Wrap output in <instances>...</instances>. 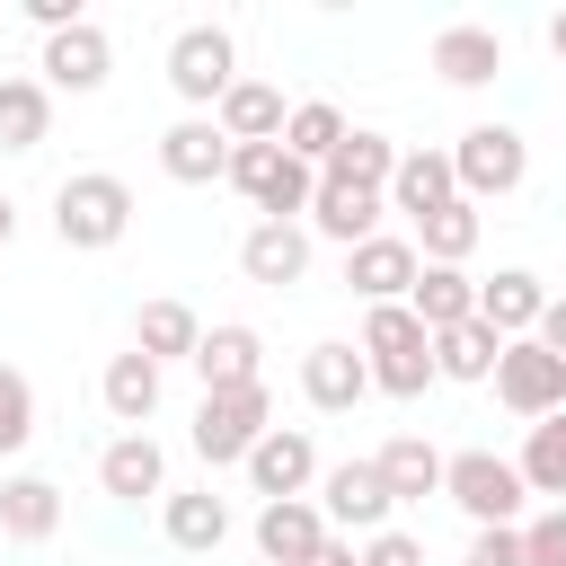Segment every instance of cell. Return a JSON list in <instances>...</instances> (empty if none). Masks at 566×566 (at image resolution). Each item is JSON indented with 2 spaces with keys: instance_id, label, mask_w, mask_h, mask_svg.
I'll return each instance as SVG.
<instances>
[{
  "instance_id": "obj_1",
  "label": "cell",
  "mask_w": 566,
  "mask_h": 566,
  "mask_svg": "<svg viewBox=\"0 0 566 566\" xmlns=\"http://www.w3.org/2000/svg\"><path fill=\"white\" fill-rule=\"evenodd\" d=\"M133 230V186L115 168H71L53 186V239L80 248V256H106L115 239Z\"/></svg>"
},
{
  "instance_id": "obj_2",
  "label": "cell",
  "mask_w": 566,
  "mask_h": 566,
  "mask_svg": "<svg viewBox=\"0 0 566 566\" xmlns=\"http://www.w3.org/2000/svg\"><path fill=\"white\" fill-rule=\"evenodd\" d=\"M354 354H363V371H371V389H380V398H424V389H433V336L416 327V310H407V301L363 310Z\"/></svg>"
},
{
  "instance_id": "obj_3",
  "label": "cell",
  "mask_w": 566,
  "mask_h": 566,
  "mask_svg": "<svg viewBox=\"0 0 566 566\" xmlns=\"http://www.w3.org/2000/svg\"><path fill=\"white\" fill-rule=\"evenodd\" d=\"M265 433H274V389H265V380H248V389H203V398H195V424H186V442H195L203 469H239Z\"/></svg>"
},
{
  "instance_id": "obj_4",
  "label": "cell",
  "mask_w": 566,
  "mask_h": 566,
  "mask_svg": "<svg viewBox=\"0 0 566 566\" xmlns=\"http://www.w3.org/2000/svg\"><path fill=\"white\" fill-rule=\"evenodd\" d=\"M221 186H239L256 203V221H310V195H318V168H301L283 142H230V168Z\"/></svg>"
},
{
  "instance_id": "obj_5",
  "label": "cell",
  "mask_w": 566,
  "mask_h": 566,
  "mask_svg": "<svg viewBox=\"0 0 566 566\" xmlns=\"http://www.w3.org/2000/svg\"><path fill=\"white\" fill-rule=\"evenodd\" d=\"M442 495H451L478 531H513L522 504H531V486H522V469H513L504 451H451V460H442Z\"/></svg>"
},
{
  "instance_id": "obj_6",
  "label": "cell",
  "mask_w": 566,
  "mask_h": 566,
  "mask_svg": "<svg viewBox=\"0 0 566 566\" xmlns=\"http://www.w3.org/2000/svg\"><path fill=\"white\" fill-rule=\"evenodd\" d=\"M230 80H239V35L212 27V18L177 27V44H168V88L186 97V115H212V106L230 97Z\"/></svg>"
},
{
  "instance_id": "obj_7",
  "label": "cell",
  "mask_w": 566,
  "mask_h": 566,
  "mask_svg": "<svg viewBox=\"0 0 566 566\" xmlns=\"http://www.w3.org/2000/svg\"><path fill=\"white\" fill-rule=\"evenodd\" d=\"M451 177H460L469 203H495V195H513V186L531 177V142H522L513 124H469V133L451 142Z\"/></svg>"
},
{
  "instance_id": "obj_8",
  "label": "cell",
  "mask_w": 566,
  "mask_h": 566,
  "mask_svg": "<svg viewBox=\"0 0 566 566\" xmlns=\"http://www.w3.org/2000/svg\"><path fill=\"white\" fill-rule=\"evenodd\" d=\"M495 398H504L522 424L566 416V354H548L539 336H513V345L495 354Z\"/></svg>"
},
{
  "instance_id": "obj_9",
  "label": "cell",
  "mask_w": 566,
  "mask_h": 566,
  "mask_svg": "<svg viewBox=\"0 0 566 566\" xmlns=\"http://www.w3.org/2000/svg\"><path fill=\"white\" fill-rule=\"evenodd\" d=\"M318 513H327V531L371 539V531H389L398 495L380 486V469H371V460H336V469H318Z\"/></svg>"
},
{
  "instance_id": "obj_10",
  "label": "cell",
  "mask_w": 566,
  "mask_h": 566,
  "mask_svg": "<svg viewBox=\"0 0 566 566\" xmlns=\"http://www.w3.org/2000/svg\"><path fill=\"white\" fill-rule=\"evenodd\" d=\"M44 88H62V97H97L106 88V71H115V44H106V27L97 18H80V27H62V35H44Z\"/></svg>"
},
{
  "instance_id": "obj_11",
  "label": "cell",
  "mask_w": 566,
  "mask_h": 566,
  "mask_svg": "<svg viewBox=\"0 0 566 566\" xmlns=\"http://www.w3.org/2000/svg\"><path fill=\"white\" fill-rule=\"evenodd\" d=\"M416 239H389V230H371L363 248H345V292L354 301H371V310H389V301H407L416 292Z\"/></svg>"
},
{
  "instance_id": "obj_12",
  "label": "cell",
  "mask_w": 566,
  "mask_h": 566,
  "mask_svg": "<svg viewBox=\"0 0 566 566\" xmlns=\"http://www.w3.org/2000/svg\"><path fill=\"white\" fill-rule=\"evenodd\" d=\"M239 469H248V495H265V504L310 495V486H318V442H310L301 424H274V433H265V442H256Z\"/></svg>"
},
{
  "instance_id": "obj_13",
  "label": "cell",
  "mask_w": 566,
  "mask_h": 566,
  "mask_svg": "<svg viewBox=\"0 0 566 566\" xmlns=\"http://www.w3.org/2000/svg\"><path fill=\"white\" fill-rule=\"evenodd\" d=\"M301 398H310L318 416H354V407L371 398V371H363V354H354L345 336L310 345V354H301Z\"/></svg>"
},
{
  "instance_id": "obj_14",
  "label": "cell",
  "mask_w": 566,
  "mask_h": 566,
  "mask_svg": "<svg viewBox=\"0 0 566 566\" xmlns=\"http://www.w3.org/2000/svg\"><path fill=\"white\" fill-rule=\"evenodd\" d=\"M318 548H327V513H318V495L256 504V557H265V566H310Z\"/></svg>"
},
{
  "instance_id": "obj_15",
  "label": "cell",
  "mask_w": 566,
  "mask_h": 566,
  "mask_svg": "<svg viewBox=\"0 0 566 566\" xmlns=\"http://www.w3.org/2000/svg\"><path fill=\"white\" fill-rule=\"evenodd\" d=\"M380 212H389V195H371V186H345V177H318V195H310V239H336V248H363L371 230H380Z\"/></svg>"
},
{
  "instance_id": "obj_16",
  "label": "cell",
  "mask_w": 566,
  "mask_h": 566,
  "mask_svg": "<svg viewBox=\"0 0 566 566\" xmlns=\"http://www.w3.org/2000/svg\"><path fill=\"white\" fill-rule=\"evenodd\" d=\"M239 274L265 283V292H292V283L310 274V230H301V221H256V230L239 239Z\"/></svg>"
},
{
  "instance_id": "obj_17",
  "label": "cell",
  "mask_w": 566,
  "mask_h": 566,
  "mask_svg": "<svg viewBox=\"0 0 566 566\" xmlns=\"http://www.w3.org/2000/svg\"><path fill=\"white\" fill-rule=\"evenodd\" d=\"M195 380H203V389H248V380H265V336H256L248 318L203 327V345H195Z\"/></svg>"
},
{
  "instance_id": "obj_18",
  "label": "cell",
  "mask_w": 566,
  "mask_h": 566,
  "mask_svg": "<svg viewBox=\"0 0 566 566\" xmlns=\"http://www.w3.org/2000/svg\"><path fill=\"white\" fill-rule=\"evenodd\" d=\"M159 531H168V548L212 557V548L230 539V495H212V486H168V495H159Z\"/></svg>"
},
{
  "instance_id": "obj_19",
  "label": "cell",
  "mask_w": 566,
  "mask_h": 566,
  "mask_svg": "<svg viewBox=\"0 0 566 566\" xmlns=\"http://www.w3.org/2000/svg\"><path fill=\"white\" fill-rule=\"evenodd\" d=\"M424 71H433L442 88H486V80L504 71V35H495V27H442L433 53H424Z\"/></svg>"
},
{
  "instance_id": "obj_20",
  "label": "cell",
  "mask_w": 566,
  "mask_h": 566,
  "mask_svg": "<svg viewBox=\"0 0 566 566\" xmlns=\"http://www.w3.org/2000/svg\"><path fill=\"white\" fill-rule=\"evenodd\" d=\"M539 310H548V283H539L531 265H504V274H486V283H478V327H495L504 345H513V336H531V327H539Z\"/></svg>"
},
{
  "instance_id": "obj_21",
  "label": "cell",
  "mask_w": 566,
  "mask_h": 566,
  "mask_svg": "<svg viewBox=\"0 0 566 566\" xmlns=\"http://www.w3.org/2000/svg\"><path fill=\"white\" fill-rule=\"evenodd\" d=\"M97 486H106L115 504H142V495H168V451H159L150 433H115V442L97 451Z\"/></svg>"
},
{
  "instance_id": "obj_22",
  "label": "cell",
  "mask_w": 566,
  "mask_h": 566,
  "mask_svg": "<svg viewBox=\"0 0 566 566\" xmlns=\"http://www.w3.org/2000/svg\"><path fill=\"white\" fill-rule=\"evenodd\" d=\"M159 168H168L177 186H212V177L230 168V142H221V124H212V115H177V124L159 133Z\"/></svg>"
},
{
  "instance_id": "obj_23",
  "label": "cell",
  "mask_w": 566,
  "mask_h": 566,
  "mask_svg": "<svg viewBox=\"0 0 566 566\" xmlns=\"http://www.w3.org/2000/svg\"><path fill=\"white\" fill-rule=\"evenodd\" d=\"M460 195V177H451V150H398V168H389V212H407V221H424V212H442Z\"/></svg>"
},
{
  "instance_id": "obj_24",
  "label": "cell",
  "mask_w": 566,
  "mask_h": 566,
  "mask_svg": "<svg viewBox=\"0 0 566 566\" xmlns=\"http://www.w3.org/2000/svg\"><path fill=\"white\" fill-rule=\"evenodd\" d=\"M97 398H106V416H115L124 433H142V424L159 416V398H168V371H159V363H142V354L124 345V354L106 363V380H97Z\"/></svg>"
},
{
  "instance_id": "obj_25",
  "label": "cell",
  "mask_w": 566,
  "mask_h": 566,
  "mask_svg": "<svg viewBox=\"0 0 566 566\" xmlns=\"http://www.w3.org/2000/svg\"><path fill=\"white\" fill-rule=\"evenodd\" d=\"M195 345H203V318H195L186 301H142V310H133V354H142V363L168 371V363H195Z\"/></svg>"
},
{
  "instance_id": "obj_26",
  "label": "cell",
  "mask_w": 566,
  "mask_h": 566,
  "mask_svg": "<svg viewBox=\"0 0 566 566\" xmlns=\"http://www.w3.org/2000/svg\"><path fill=\"white\" fill-rule=\"evenodd\" d=\"M62 531V486L53 478H0V539H18V548H35V539H53Z\"/></svg>"
},
{
  "instance_id": "obj_27",
  "label": "cell",
  "mask_w": 566,
  "mask_h": 566,
  "mask_svg": "<svg viewBox=\"0 0 566 566\" xmlns=\"http://www.w3.org/2000/svg\"><path fill=\"white\" fill-rule=\"evenodd\" d=\"M283 88L274 80H230V97L212 106V124H221V142H283Z\"/></svg>"
},
{
  "instance_id": "obj_28",
  "label": "cell",
  "mask_w": 566,
  "mask_h": 566,
  "mask_svg": "<svg viewBox=\"0 0 566 566\" xmlns=\"http://www.w3.org/2000/svg\"><path fill=\"white\" fill-rule=\"evenodd\" d=\"M407 310H416V327H424V336H442V327L478 318V283H469V265H416Z\"/></svg>"
},
{
  "instance_id": "obj_29",
  "label": "cell",
  "mask_w": 566,
  "mask_h": 566,
  "mask_svg": "<svg viewBox=\"0 0 566 566\" xmlns=\"http://www.w3.org/2000/svg\"><path fill=\"white\" fill-rule=\"evenodd\" d=\"M371 469H380V486H389L398 504H424V495H442V451H433L424 433H389V442L371 451Z\"/></svg>"
},
{
  "instance_id": "obj_30",
  "label": "cell",
  "mask_w": 566,
  "mask_h": 566,
  "mask_svg": "<svg viewBox=\"0 0 566 566\" xmlns=\"http://www.w3.org/2000/svg\"><path fill=\"white\" fill-rule=\"evenodd\" d=\"M478 239H486V212H478L469 195H451L442 212H424V221H416V256H424V265H469V256H478Z\"/></svg>"
},
{
  "instance_id": "obj_31",
  "label": "cell",
  "mask_w": 566,
  "mask_h": 566,
  "mask_svg": "<svg viewBox=\"0 0 566 566\" xmlns=\"http://www.w3.org/2000/svg\"><path fill=\"white\" fill-rule=\"evenodd\" d=\"M398 150H407V142H389V133H371V124H345V142H336V159H327L318 177H345V186H371V195H389V168H398Z\"/></svg>"
},
{
  "instance_id": "obj_32",
  "label": "cell",
  "mask_w": 566,
  "mask_h": 566,
  "mask_svg": "<svg viewBox=\"0 0 566 566\" xmlns=\"http://www.w3.org/2000/svg\"><path fill=\"white\" fill-rule=\"evenodd\" d=\"M44 133H53V88L44 80H0V150H44Z\"/></svg>"
},
{
  "instance_id": "obj_33",
  "label": "cell",
  "mask_w": 566,
  "mask_h": 566,
  "mask_svg": "<svg viewBox=\"0 0 566 566\" xmlns=\"http://www.w3.org/2000/svg\"><path fill=\"white\" fill-rule=\"evenodd\" d=\"M495 354H504V336L478 327V318H460V327L433 336V380H495Z\"/></svg>"
},
{
  "instance_id": "obj_34",
  "label": "cell",
  "mask_w": 566,
  "mask_h": 566,
  "mask_svg": "<svg viewBox=\"0 0 566 566\" xmlns=\"http://www.w3.org/2000/svg\"><path fill=\"white\" fill-rule=\"evenodd\" d=\"M513 469H522V486H531V495H548V504H566V416H539V424L522 433V451H513Z\"/></svg>"
},
{
  "instance_id": "obj_35",
  "label": "cell",
  "mask_w": 566,
  "mask_h": 566,
  "mask_svg": "<svg viewBox=\"0 0 566 566\" xmlns=\"http://www.w3.org/2000/svg\"><path fill=\"white\" fill-rule=\"evenodd\" d=\"M336 142H345V106H327V97H301V106L283 115V150H292L301 168H327V159H336Z\"/></svg>"
},
{
  "instance_id": "obj_36",
  "label": "cell",
  "mask_w": 566,
  "mask_h": 566,
  "mask_svg": "<svg viewBox=\"0 0 566 566\" xmlns=\"http://www.w3.org/2000/svg\"><path fill=\"white\" fill-rule=\"evenodd\" d=\"M35 442V380L18 363H0V460H18Z\"/></svg>"
},
{
  "instance_id": "obj_37",
  "label": "cell",
  "mask_w": 566,
  "mask_h": 566,
  "mask_svg": "<svg viewBox=\"0 0 566 566\" xmlns=\"http://www.w3.org/2000/svg\"><path fill=\"white\" fill-rule=\"evenodd\" d=\"M522 566H566V504L522 522Z\"/></svg>"
},
{
  "instance_id": "obj_38",
  "label": "cell",
  "mask_w": 566,
  "mask_h": 566,
  "mask_svg": "<svg viewBox=\"0 0 566 566\" xmlns=\"http://www.w3.org/2000/svg\"><path fill=\"white\" fill-rule=\"evenodd\" d=\"M354 557H363V566H424V539H416V531H398V522H389V531H371V539H363V548H354Z\"/></svg>"
},
{
  "instance_id": "obj_39",
  "label": "cell",
  "mask_w": 566,
  "mask_h": 566,
  "mask_svg": "<svg viewBox=\"0 0 566 566\" xmlns=\"http://www.w3.org/2000/svg\"><path fill=\"white\" fill-rule=\"evenodd\" d=\"M460 566H522V522L513 531H469V557Z\"/></svg>"
},
{
  "instance_id": "obj_40",
  "label": "cell",
  "mask_w": 566,
  "mask_h": 566,
  "mask_svg": "<svg viewBox=\"0 0 566 566\" xmlns=\"http://www.w3.org/2000/svg\"><path fill=\"white\" fill-rule=\"evenodd\" d=\"M27 18H35L44 35H62V27H80L88 9H80V0H27Z\"/></svg>"
},
{
  "instance_id": "obj_41",
  "label": "cell",
  "mask_w": 566,
  "mask_h": 566,
  "mask_svg": "<svg viewBox=\"0 0 566 566\" xmlns=\"http://www.w3.org/2000/svg\"><path fill=\"white\" fill-rule=\"evenodd\" d=\"M548 354H566V292H548V310H539V327H531Z\"/></svg>"
},
{
  "instance_id": "obj_42",
  "label": "cell",
  "mask_w": 566,
  "mask_h": 566,
  "mask_svg": "<svg viewBox=\"0 0 566 566\" xmlns=\"http://www.w3.org/2000/svg\"><path fill=\"white\" fill-rule=\"evenodd\" d=\"M310 566H363V557H354V539H336V531H327V548H318Z\"/></svg>"
},
{
  "instance_id": "obj_43",
  "label": "cell",
  "mask_w": 566,
  "mask_h": 566,
  "mask_svg": "<svg viewBox=\"0 0 566 566\" xmlns=\"http://www.w3.org/2000/svg\"><path fill=\"white\" fill-rule=\"evenodd\" d=\"M9 239H18V203L0 195V256H9Z\"/></svg>"
},
{
  "instance_id": "obj_44",
  "label": "cell",
  "mask_w": 566,
  "mask_h": 566,
  "mask_svg": "<svg viewBox=\"0 0 566 566\" xmlns=\"http://www.w3.org/2000/svg\"><path fill=\"white\" fill-rule=\"evenodd\" d=\"M548 53H557V62H566V9H557V18H548Z\"/></svg>"
}]
</instances>
